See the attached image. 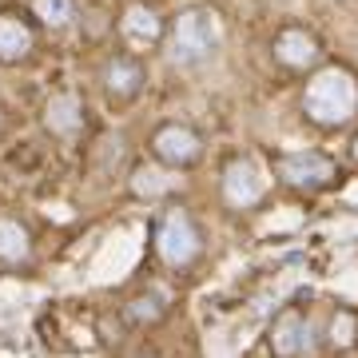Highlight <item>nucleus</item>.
Listing matches in <instances>:
<instances>
[{"label": "nucleus", "mask_w": 358, "mask_h": 358, "mask_svg": "<svg viewBox=\"0 0 358 358\" xmlns=\"http://www.w3.org/2000/svg\"><path fill=\"white\" fill-rule=\"evenodd\" d=\"M307 112L322 124H343L355 112V84L343 72H322L307 92Z\"/></svg>", "instance_id": "nucleus-1"}, {"label": "nucleus", "mask_w": 358, "mask_h": 358, "mask_svg": "<svg viewBox=\"0 0 358 358\" xmlns=\"http://www.w3.org/2000/svg\"><path fill=\"white\" fill-rule=\"evenodd\" d=\"M215 40H219L215 13H207V8L183 13L176 24V60H199L203 52L215 48Z\"/></svg>", "instance_id": "nucleus-2"}, {"label": "nucleus", "mask_w": 358, "mask_h": 358, "mask_svg": "<svg viewBox=\"0 0 358 358\" xmlns=\"http://www.w3.org/2000/svg\"><path fill=\"white\" fill-rule=\"evenodd\" d=\"M159 251H164L167 263H187V259H192L195 231H192V223H187V215L171 211V215L159 223Z\"/></svg>", "instance_id": "nucleus-3"}, {"label": "nucleus", "mask_w": 358, "mask_h": 358, "mask_svg": "<svg viewBox=\"0 0 358 358\" xmlns=\"http://www.w3.org/2000/svg\"><path fill=\"white\" fill-rule=\"evenodd\" d=\"M155 152L167 164H192L195 155H199V140L187 128H164L155 136Z\"/></svg>", "instance_id": "nucleus-4"}, {"label": "nucleus", "mask_w": 358, "mask_h": 358, "mask_svg": "<svg viewBox=\"0 0 358 358\" xmlns=\"http://www.w3.org/2000/svg\"><path fill=\"white\" fill-rule=\"evenodd\" d=\"M282 176L291 183H327L331 179V164L322 155H287L282 159Z\"/></svg>", "instance_id": "nucleus-5"}, {"label": "nucleus", "mask_w": 358, "mask_h": 358, "mask_svg": "<svg viewBox=\"0 0 358 358\" xmlns=\"http://www.w3.org/2000/svg\"><path fill=\"white\" fill-rule=\"evenodd\" d=\"M279 56L287 64H310L319 52H315V40L303 36V32H282L279 36Z\"/></svg>", "instance_id": "nucleus-6"}, {"label": "nucleus", "mask_w": 358, "mask_h": 358, "mask_svg": "<svg viewBox=\"0 0 358 358\" xmlns=\"http://www.w3.org/2000/svg\"><path fill=\"white\" fill-rule=\"evenodd\" d=\"M76 124H80V103L72 96H56L48 103V128L68 136V131H76Z\"/></svg>", "instance_id": "nucleus-7"}, {"label": "nucleus", "mask_w": 358, "mask_h": 358, "mask_svg": "<svg viewBox=\"0 0 358 358\" xmlns=\"http://www.w3.org/2000/svg\"><path fill=\"white\" fill-rule=\"evenodd\" d=\"M227 192L235 203H251L259 195V179H255V167L251 164H239V167H231V179H227Z\"/></svg>", "instance_id": "nucleus-8"}, {"label": "nucleus", "mask_w": 358, "mask_h": 358, "mask_svg": "<svg viewBox=\"0 0 358 358\" xmlns=\"http://www.w3.org/2000/svg\"><path fill=\"white\" fill-rule=\"evenodd\" d=\"M124 32H128L136 44H148V40L159 36V24H155V16L148 8H131L128 20H124Z\"/></svg>", "instance_id": "nucleus-9"}, {"label": "nucleus", "mask_w": 358, "mask_h": 358, "mask_svg": "<svg viewBox=\"0 0 358 358\" xmlns=\"http://www.w3.org/2000/svg\"><path fill=\"white\" fill-rule=\"evenodd\" d=\"M28 251V235L20 223H8L0 219V259H20Z\"/></svg>", "instance_id": "nucleus-10"}, {"label": "nucleus", "mask_w": 358, "mask_h": 358, "mask_svg": "<svg viewBox=\"0 0 358 358\" xmlns=\"http://www.w3.org/2000/svg\"><path fill=\"white\" fill-rule=\"evenodd\" d=\"M28 48V32L16 20H0V56H20Z\"/></svg>", "instance_id": "nucleus-11"}, {"label": "nucleus", "mask_w": 358, "mask_h": 358, "mask_svg": "<svg viewBox=\"0 0 358 358\" xmlns=\"http://www.w3.org/2000/svg\"><path fill=\"white\" fill-rule=\"evenodd\" d=\"M136 84H140V68H136V64H112V68H108V88H112L115 96L136 92Z\"/></svg>", "instance_id": "nucleus-12"}, {"label": "nucleus", "mask_w": 358, "mask_h": 358, "mask_svg": "<svg viewBox=\"0 0 358 358\" xmlns=\"http://www.w3.org/2000/svg\"><path fill=\"white\" fill-rule=\"evenodd\" d=\"M36 13L44 24H64L68 16H72V4L68 0H36Z\"/></svg>", "instance_id": "nucleus-13"}, {"label": "nucleus", "mask_w": 358, "mask_h": 358, "mask_svg": "<svg viewBox=\"0 0 358 358\" xmlns=\"http://www.w3.org/2000/svg\"><path fill=\"white\" fill-rule=\"evenodd\" d=\"M355 148H358V143H355Z\"/></svg>", "instance_id": "nucleus-14"}]
</instances>
